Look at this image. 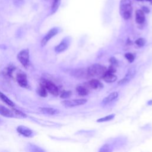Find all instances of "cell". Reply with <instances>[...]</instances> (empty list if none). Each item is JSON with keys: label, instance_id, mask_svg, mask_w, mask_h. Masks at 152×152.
<instances>
[{"label": "cell", "instance_id": "ffe728a7", "mask_svg": "<svg viewBox=\"0 0 152 152\" xmlns=\"http://www.w3.org/2000/svg\"><path fill=\"white\" fill-rule=\"evenodd\" d=\"M15 67L14 65H10L4 69V74L8 77H12V73L15 70Z\"/></svg>", "mask_w": 152, "mask_h": 152}, {"label": "cell", "instance_id": "83f0119b", "mask_svg": "<svg viewBox=\"0 0 152 152\" xmlns=\"http://www.w3.org/2000/svg\"><path fill=\"white\" fill-rule=\"evenodd\" d=\"M14 4L17 7H20L23 5L24 2V0H13Z\"/></svg>", "mask_w": 152, "mask_h": 152}, {"label": "cell", "instance_id": "603a6c76", "mask_svg": "<svg viewBox=\"0 0 152 152\" xmlns=\"http://www.w3.org/2000/svg\"><path fill=\"white\" fill-rule=\"evenodd\" d=\"M115 117V115L114 114H110L109 115H107L106 116H104L103 118H99L97 120V122H106V121H110L112 119H113Z\"/></svg>", "mask_w": 152, "mask_h": 152}, {"label": "cell", "instance_id": "44dd1931", "mask_svg": "<svg viewBox=\"0 0 152 152\" xmlns=\"http://www.w3.org/2000/svg\"><path fill=\"white\" fill-rule=\"evenodd\" d=\"M61 0H53L51 7V14L55 13L58 10L61 4Z\"/></svg>", "mask_w": 152, "mask_h": 152}, {"label": "cell", "instance_id": "7a4b0ae2", "mask_svg": "<svg viewBox=\"0 0 152 152\" xmlns=\"http://www.w3.org/2000/svg\"><path fill=\"white\" fill-rule=\"evenodd\" d=\"M106 71L107 69L104 66L97 64L91 65L87 69L89 77H97L99 78H103Z\"/></svg>", "mask_w": 152, "mask_h": 152}, {"label": "cell", "instance_id": "52a82bcc", "mask_svg": "<svg viewBox=\"0 0 152 152\" xmlns=\"http://www.w3.org/2000/svg\"><path fill=\"white\" fill-rule=\"evenodd\" d=\"M15 79L20 86L24 88H28V84L27 81V75L25 73L22 72H18L16 75Z\"/></svg>", "mask_w": 152, "mask_h": 152}, {"label": "cell", "instance_id": "d6986e66", "mask_svg": "<svg viewBox=\"0 0 152 152\" xmlns=\"http://www.w3.org/2000/svg\"><path fill=\"white\" fill-rule=\"evenodd\" d=\"M37 94L43 97H45L48 96V91L46 89V88L41 84H40V86L39 88L37 90Z\"/></svg>", "mask_w": 152, "mask_h": 152}, {"label": "cell", "instance_id": "d4e9b609", "mask_svg": "<svg viewBox=\"0 0 152 152\" xmlns=\"http://www.w3.org/2000/svg\"><path fill=\"white\" fill-rule=\"evenodd\" d=\"M112 151V149L110 148V146L108 144H106L103 145L99 150L100 152H102V151L106 152V151Z\"/></svg>", "mask_w": 152, "mask_h": 152}, {"label": "cell", "instance_id": "5bb4252c", "mask_svg": "<svg viewBox=\"0 0 152 152\" xmlns=\"http://www.w3.org/2000/svg\"><path fill=\"white\" fill-rule=\"evenodd\" d=\"M145 21V14L142 10H137L135 12V21L138 24H142Z\"/></svg>", "mask_w": 152, "mask_h": 152}, {"label": "cell", "instance_id": "f1b7e54d", "mask_svg": "<svg viewBox=\"0 0 152 152\" xmlns=\"http://www.w3.org/2000/svg\"><path fill=\"white\" fill-rule=\"evenodd\" d=\"M110 63L112 64V65H118L117 60H116L114 57H112V58H110Z\"/></svg>", "mask_w": 152, "mask_h": 152}, {"label": "cell", "instance_id": "4316f807", "mask_svg": "<svg viewBox=\"0 0 152 152\" xmlns=\"http://www.w3.org/2000/svg\"><path fill=\"white\" fill-rule=\"evenodd\" d=\"M125 58L127 59V60L129 62H132L134 60V55L131 53H127L125 55Z\"/></svg>", "mask_w": 152, "mask_h": 152}, {"label": "cell", "instance_id": "f546056e", "mask_svg": "<svg viewBox=\"0 0 152 152\" xmlns=\"http://www.w3.org/2000/svg\"><path fill=\"white\" fill-rule=\"evenodd\" d=\"M142 11L144 13H147V14L149 13V12H150L149 8H148V7H142Z\"/></svg>", "mask_w": 152, "mask_h": 152}, {"label": "cell", "instance_id": "277c9868", "mask_svg": "<svg viewBox=\"0 0 152 152\" xmlns=\"http://www.w3.org/2000/svg\"><path fill=\"white\" fill-rule=\"evenodd\" d=\"M29 50L28 49H25L21 50L17 55L18 60L25 68H27L29 65L30 62Z\"/></svg>", "mask_w": 152, "mask_h": 152}, {"label": "cell", "instance_id": "2e32d148", "mask_svg": "<svg viewBox=\"0 0 152 152\" xmlns=\"http://www.w3.org/2000/svg\"><path fill=\"white\" fill-rule=\"evenodd\" d=\"M39 110L43 113H45L46 115H54L59 113V111L57 109L52 108V107H39Z\"/></svg>", "mask_w": 152, "mask_h": 152}, {"label": "cell", "instance_id": "7402d4cb", "mask_svg": "<svg viewBox=\"0 0 152 152\" xmlns=\"http://www.w3.org/2000/svg\"><path fill=\"white\" fill-rule=\"evenodd\" d=\"M13 113L14 114V116L15 118H24L26 117V115L25 113H24L23 112H22L21 111L17 110L16 109L12 108V109Z\"/></svg>", "mask_w": 152, "mask_h": 152}, {"label": "cell", "instance_id": "8992f818", "mask_svg": "<svg viewBox=\"0 0 152 152\" xmlns=\"http://www.w3.org/2000/svg\"><path fill=\"white\" fill-rule=\"evenodd\" d=\"M135 74H136L135 68L134 66H132V67L130 68L128 70L127 73L126 74L125 77L123 78L120 81H119L118 84H119V85H122V84H125L128 83L131 80H132L134 78Z\"/></svg>", "mask_w": 152, "mask_h": 152}, {"label": "cell", "instance_id": "5b68a950", "mask_svg": "<svg viewBox=\"0 0 152 152\" xmlns=\"http://www.w3.org/2000/svg\"><path fill=\"white\" fill-rule=\"evenodd\" d=\"M87 99H74V100H63L61 103L62 105L66 107H72L77 106H80L84 104L87 102Z\"/></svg>", "mask_w": 152, "mask_h": 152}, {"label": "cell", "instance_id": "7c38bea8", "mask_svg": "<svg viewBox=\"0 0 152 152\" xmlns=\"http://www.w3.org/2000/svg\"><path fill=\"white\" fill-rule=\"evenodd\" d=\"M87 87L94 90H98L103 87V84L97 80L93 79L88 82Z\"/></svg>", "mask_w": 152, "mask_h": 152}, {"label": "cell", "instance_id": "3957f363", "mask_svg": "<svg viewBox=\"0 0 152 152\" xmlns=\"http://www.w3.org/2000/svg\"><path fill=\"white\" fill-rule=\"evenodd\" d=\"M40 84H42L49 91L50 94H53V96H58L59 94V90L57 86L52 83L51 81L46 80V79H42L40 81Z\"/></svg>", "mask_w": 152, "mask_h": 152}, {"label": "cell", "instance_id": "cb8c5ba5", "mask_svg": "<svg viewBox=\"0 0 152 152\" xmlns=\"http://www.w3.org/2000/svg\"><path fill=\"white\" fill-rule=\"evenodd\" d=\"M135 43L138 47H142L145 44V40L143 38H139L135 41Z\"/></svg>", "mask_w": 152, "mask_h": 152}, {"label": "cell", "instance_id": "4dcf8cb0", "mask_svg": "<svg viewBox=\"0 0 152 152\" xmlns=\"http://www.w3.org/2000/svg\"><path fill=\"white\" fill-rule=\"evenodd\" d=\"M147 1H148L151 4H152V0H146Z\"/></svg>", "mask_w": 152, "mask_h": 152}, {"label": "cell", "instance_id": "4fadbf2b", "mask_svg": "<svg viewBox=\"0 0 152 152\" xmlns=\"http://www.w3.org/2000/svg\"><path fill=\"white\" fill-rule=\"evenodd\" d=\"M118 97V92H116V91L112 92L110 94H109L107 97H106L105 98L103 99V100L102 102V103L103 104H108L110 102L114 100L115 99H117Z\"/></svg>", "mask_w": 152, "mask_h": 152}, {"label": "cell", "instance_id": "9c48e42d", "mask_svg": "<svg viewBox=\"0 0 152 152\" xmlns=\"http://www.w3.org/2000/svg\"><path fill=\"white\" fill-rule=\"evenodd\" d=\"M70 43V40L68 37L64 38L61 43L55 48V51L56 53H61L67 49Z\"/></svg>", "mask_w": 152, "mask_h": 152}, {"label": "cell", "instance_id": "e0dca14e", "mask_svg": "<svg viewBox=\"0 0 152 152\" xmlns=\"http://www.w3.org/2000/svg\"><path fill=\"white\" fill-rule=\"evenodd\" d=\"M0 99L3 102H4L5 104H7V105L11 107H14L15 106L14 103L12 101H11L7 96H5L1 91H0Z\"/></svg>", "mask_w": 152, "mask_h": 152}, {"label": "cell", "instance_id": "6da1fadb", "mask_svg": "<svg viewBox=\"0 0 152 152\" xmlns=\"http://www.w3.org/2000/svg\"><path fill=\"white\" fill-rule=\"evenodd\" d=\"M119 12L125 20H128L131 18L132 12L131 0H121L119 3Z\"/></svg>", "mask_w": 152, "mask_h": 152}, {"label": "cell", "instance_id": "9a60e30c", "mask_svg": "<svg viewBox=\"0 0 152 152\" xmlns=\"http://www.w3.org/2000/svg\"><path fill=\"white\" fill-rule=\"evenodd\" d=\"M103 78L106 82L110 83L115 82L117 79V77L113 73L110 72L106 71V73L103 77Z\"/></svg>", "mask_w": 152, "mask_h": 152}, {"label": "cell", "instance_id": "1f68e13d", "mask_svg": "<svg viewBox=\"0 0 152 152\" xmlns=\"http://www.w3.org/2000/svg\"><path fill=\"white\" fill-rule=\"evenodd\" d=\"M137 1H144V0H137Z\"/></svg>", "mask_w": 152, "mask_h": 152}, {"label": "cell", "instance_id": "30bf717a", "mask_svg": "<svg viewBox=\"0 0 152 152\" xmlns=\"http://www.w3.org/2000/svg\"><path fill=\"white\" fill-rule=\"evenodd\" d=\"M17 131L18 133L26 137H30L33 135V132L31 129L23 125L18 126L17 128Z\"/></svg>", "mask_w": 152, "mask_h": 152}, {"label": "cell", "instance_id": "484cf974", "mask_svg": "<svg viewBox=\"0 0 152 152\" xmlns=\"http://www.w3.org/2000/svg\"><path fill=\"white\" fill-rule=\"evenodd\" d=\"M71 94L72 93L71 91H65L61 94L60 97L62 99H68L71 96Z\"/></svg>", "mask_w": 152, "mask_h": 152}, {"label": "cell", "instance_id": "ba28073f", "mask_svg": "<svg viewBox=\"0 0 152 152\" xmlns=\"http://www.w3.org/2000/svg\"><path fill=\"white\" fill-rule=\"evenodd\" d=\"M58 33V28L56 27H54L51 28L47 34L44 36V37L42 39L41 41V46H45L47 43L49 42V40H50L53 36L56 35Z\"/></svg>", "mask_w": 152, "mask_h": 152}, {"label": "cell", "instance_id": "ac0fdd59", "mask_svg": "<svg viewBox=\"0 0 152 152\" xmlns=\"http://www.w3.org/2000/svg\"><path fill=\"white\" fill-rule=\"evenodd\" d=\"M76 90H77V92L78 93V94L82 96H87L89 93V91L87 88V87H86V86H79L76 88Z\"/></svg>", "mask_w": 152, "mask_h": 152}, {"label": "cell", "instance_id": "8fae6325", "mask_svg": "<svg viewBox=\"0 0 152 152\" xmlns=\"http://www.w3.org/2000/svg\"><path fill=\"white\" fill-rule=\"evenodd\" d=\"M0 115L7 118H15L12 109L10 110L2 104H0Z\"/></svg>", "mask_w": 152, "mask_h": 152}]
</instances>
